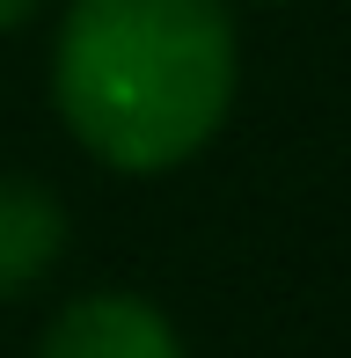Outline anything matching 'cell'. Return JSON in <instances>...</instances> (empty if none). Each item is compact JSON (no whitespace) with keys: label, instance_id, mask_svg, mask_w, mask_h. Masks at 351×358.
Segmentation results:
<instances>
[{"label":"cell","instance_id":"6da1fadb","mask_svg":"<svg viewBox=\"0 0 351 358\" xmlns=\"http://www.w3.org/2000/svg\"><path fill=\"white\" fill-rule=\"evenodd\" d=\"M234 73V15L220 0H73L52 103L103 169L162 176L227 124Z\"/></svg>","mask_w":351,"mask_h":358},{"label":"cell","instance_id":"7a4b0ae2","mask_svg":"<svg viewBox=\"0 0 351 358\" xmlns=\"http://www.w3.org/2000/svg\"><path fill=\"white\" fill-rule=\"evenodd\" d=\"M37 358H183V336L169 329V315L132 292H88L44 329Z\"/></svg>","mask_w":351,"mask_h":358},{"label":"cell","instance_id":"3957f363","mask_svg":"<svg viewBox=\"0 0 351 358\" xmlns=\"http://www.w3.org/2000/svg\"><path fill=\"white\" fill-rule=\"evenodd\" d=\"M66 256V205L37 176H0V300L52 278Z\"/></svg>","mask_w":351,"mask_h":358},{"label":"cell","instance_id":"277c9868","mask_svg":"<svg viewBox=\"0 0 351 358\" xmlns=\"http://www.w3.org/2000/svg\"><path fill=\"white\" fill-rule=\"evenodd\" d=\"M44 0H0V29H15V22H29Z\"/></svg>","mask_w":351,"mask_h":358},{"label":"cell","instance_id":"5b68a950","mask_svg":"<svg viewBox=\"0 0 351 358\" xmlns=\"http://www.w3.org/2000/svg\"><path fill=\"white\" fill-rule=\"evenodd\" d=\"M249 8H271V0H249Z\"/></svg>","mask_w":351,"mask_h":358}]
</instances>
